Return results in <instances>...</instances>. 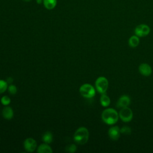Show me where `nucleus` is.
Wrapping results in <instances>:
<instances>
[{
	"mask_svg": "<svg viewBox=\"0 0 153 153\" xmlns=\"http://www.w3.org/2000/svg\"><path fill=\"white\" fill-rule=\"evenodd\" d=\"M139 72L145 76H148L152 74V68L147 63H142L139 66Z\"/></svg>",
	"mask_w": 153,
	"mask_h": 153,
	"instance_id": "obj_10",
	"label": "nucleus"
},
{
	"mask_svg": "<svg viewBox=\"0 0 153 153\" xmlns=\"http://www.w3.org/2000/svg\"><path fill=\"white\" fill-rule=\"evenodd\" d=\"M36 2L38 4H40L43 2V0H36Z\"/></svg>",
	"mask_w": 153,
	"mask_h": 153,
	"instance_id": "obj_23",
	"label": "nucleus"
},
{
	"mask_svg": "<svg viewBox=\"0 0 153 153\" xmlns=\"http://www.w3.org/2000/svg\"><path fill=\"white\" fill-rule=\"evenodd\" d=\"M150 32V27L145 24H140L137 25L134 29V33L139 37H143L147 36Z\"/></svg>",
	"mask_w": 153,
	"mask_h": 153,
	"instance_id": "obj_6",
	"label": "nucleus"
},
{
	"mask_svg": "<svg viewBox=\"0 0 153 153\" xmlns=\"http://www.w3.org/2000/svg\"><path fill=\"white\" fill-rule=\"evenodd\" d=\"M57 0H43V4L44 7L47 10L54 9L57 5Z\"/></svg>",
	"mask_w": 153,
	"mask_h": 153,
	"instance_id": "obj_13",
	"label": "nucleus"
},
{
	"mask_svg": "<svg viewBox=\"0 0 153 153\" xmlns=\"http://www.w3.org/2000/svg\"><path fill=\"white\" fill-rule=\"evenodd\" d=\"M80 94L87 99H91L95 96L96 90L94 87L88 83L84 84L79 87V90Z\"/></svg>",
	"mask_w": 153,
	"mask_h": 153,
	"instance_id": "obj_3",
	"label": "nucleus"
},
{
	"mask_svg": "<svg viewBox=\"0 0 153 153\" xmlns=\"http://www.w3.org/2000/svg\"><path fill=\"white\" fill-rule=\"evenodd\" d=\"M119 118L124 123H128L131 121L133 118V114L131 109L128 106L121 108L119 113Z\"/></svg>",
	"mask_w": 153,
	"mask_h": 153,
	"instance_id": "obj_5",
	"label": "nucleus"
},
{
	"mask_svg": "<svg viewBox=\"0 0 153 153\" xmlns=\"http://www.w3.org/2000/svg\"><path fill=\"white\" fill-rule=\"evenodd\" d=\"M2 115L6 120H11L14 115L13 109L10 106H5L2 111Z\"/></svg>",
	"mask_w": 153,
	"mask_h": 153,
	"instance_id": "obj_11",
	"label": "nucleus"
},
{
	"mask_svg": "<svg viewBox=\"0 0 153 153\" xmlns=\"http://www.w3.org/2000/svg\"><path fill=\"white\" fill-rule=\"evenodd\" d=\"M13 81V79L11 78V77H8L7 79V82L8 84L9 83H11Z\"/></svg>",
	"mask_w": 153,
	"mask_h": 153,
	"instance_id": "obj_22",
	"label": "nucleus"
},
{
	"mask_svg": "<svg viewBox=\"0 0 153 153\" xmlns=\"http://www.w3.org/2000/svg\"><path fill=\"white\" fill-rule=\"evenodd\" d=\"M23 146L26 151L29 152H33L36 148V142L34 139L28 137L25 140Z\"/></svg>",
	"mask_w": 153,
	"mask_h": 153,
	"instance_id": "obj_7",
	"label": "nucleus"
},
{
	"mask_svg": "<svg viewBox=\"0 0 153 153\" xmlns=\"http://www.w3.org/2000/svg\"><path fill=\"white\" fill-rule=\"evenodd\" d=\"M120 131H121V133H122L123 134L129 135L131 133V130L130 127L125 126L120 128Z\"/></svg>",
	"mask_w": 153,
	"mask_h": 153,
	"instance_id": "obj_18",
	"label": "nucleus"
},
{
	"mask_svg": "<svg viewBox=\"0 0 153 153\" xmlns=\"http://www.w3.org/2000/svg\"><path fill=\"white\" fill-rule=\"evenodd\" d=\"M8 83L6 81L0 79V94L4 93L8 88Z\"/></svg>",
	"mask_w": 153,
	"mask_h": 153,
	"instance_id": "obj_17",
	"label": "nucleus"
},
{
	"mask_svg": "<svg viewBox=\"0 0 153 153\" xmlns=\"http://www.w3.org/2000/svg\"><path fill=\"white\" fill-rule=\"evenodd\" d=\"M130 103V98L127 95H122L118 100L117 106L118 108H122L128 106Z\"/></svg>",
	"mask_w": 153,
	"mask_h": 153,
	"instance_id": "obj_9",
	"label": "nucleus"
},
{
	"mask_svg": "<svg viewBox=\"0 0 153 153\" xmlns=\"http://www.w3.org/2000/svg\"><path fill=\"white\" fill-rule=\"evenodd\" d=\"M139 42H140L139 37L135 35L131 36L129 38L128 43V45L130 47H131L132 48H135L138 46V45L139 44Z\"/></svg>",
	"mask_w": 153,
	"mask_h": 153,
	"instance_id": "obj_14",
	"label": "nucleus"
},
{
	"mask_svg": "<svg viewBox=\"0 0 153 153\" xmlns=\"http://www.w3.org/2000/svg\"><path fill=\"white\" fill-rule=\"evenodd\" d=\"M53 134L50 131H46L42 136V140L46 143H50L53 141Z\"/></svg>",
	"mask_w": 153,
	"mask_h": 153,
	"instance_id": "obj_16",
	"label": "nucleus"
},
{
	"mask_svg": "<svg viewBox=\"0 0 153 153\" xmlns=\"http://www.w3.org/2000/svg\"><path fill=\"white\" fill-rule=\"evenodd\" d=\"M8 92L10 93V94L14 95V94H16L17 91V87H16L15 85L10 84V85L8 87Z\"/></svg>",
	"mask_w": 153,
	"mask_h": 153,
	"instance_id": "obj_20",
	"label": "nucleus"
},
{
	"mask_svg": "<svg viewBox=\"0 0 153 153\" xmlns=\"http://www.w3.org/2000/svg\"><path fill=\"white\" fill-rule=\"evenodd\" d=\"M89 138V131L85 127H79L74 133V141L80 145L86 143Z\"/></svg>",
	"mask_w": 153,
	"mask_h": 153,
	"instance_id": "obj_2",
	"label": "nucleus"
},
{
	"mask_svg": "<svg viewBox=\"0 0 153 153\" xmlns=\"http://www.w3.org/2000/svg\"><path fill=\"white\" fill-rule=\"evenodd\" d=\"M101 118L102 121L106 124L113 125L115 124L119 119V114L116 110L113 108H107L103 111Z\"/></svg>",
	"mask_w": 153,
	"mask_h": 153,
	"instance_id": "obj_1",
	"label": "nucleus"
},
{
	"mask_svg": "<svg viewBox=\"0 0 153 153\" xmlns=\"http://www.w3.org/2000/svg\"><path fill=\"white\" fill-rule=\"evenodd\" d=\"M1 102L2 105H4L5 106H7L10 103L11 99L8 96H4L1 99Z\"/></svg>",
	"mask_w": 153,
	"mask_h": 153,
	"instance_id": "obj_19",
	"label": "nucleus"
},
{
	"mask_svg": "<svg viewBox=\"0 0 153 153\" xmlns=\"http://www.w3.org/2000/svg\"><path fill=\"white\" fill-rule=\"evenodd\" d=\"M23 1H25V2H28L30 1V0H23Z\"/></svg>",
	"mask_w": 153,
	"mask_h": 153,
	"instance_id": "obj_24",
	"label": "nucleus"
},
{
	"mask_svg": "<svg viewBox=\"0 0 153 153\" xmlns=\"http://www.w3.org/2000/svg\"><path fill=\"white\" fill-rule=\"evenodd\" d=\"M37 152L38 153H52L53 150L48 145V143H42L40 145L38 149Z\"/></svg>",
	"mask_w": 153,
	"mask_h": 153,
	"instance_id": "obj_12",
	"label": "nucleus"
},
{
	"mask_svg": "<svg viewBox=\"0 0 153 153\" xmlns=\"http://www.w3.org/2000/svg\"><path fill=\"white\" fill-rule=\"evenodd\" d=\"M109 138L113 140H117L120 137L121 131L118 126H114L110 127L108 131Z\"/></svg>",
	"mask_w": 153,
	"mask_h": 153,
	"instance_id": "obj_8",
	"label": "nucleus"
},
{
	"mask_svg": "<svg viewBox=\"0 0 153 153\" xmlns=\"http://www.w3.org/2000/svg\"><path fill=\"white\" fill-rule=\"evenodd\" d=\"M100 102L102 106L108 107L111 103V99L105 93L102 94L100 97Z\"/></svg>",
	"mask_w": 153,
	"mask_h": 153,
	"instance_id": "obj_15",
	"label": "nucleus"
},
{
	"mask_svg": "<svg viewBox=\"0 0 153 153\" xmlns=\"http://www.w3.org/2000/svg\"><path fill=\"white\" fill-rule=\"evenodd\" d=\"M108 80L105 76H99L95 81L96 89L100 94L106 93L108 88Z\"/></svg>",
	"mask_w": 153,
	"mask_h": 153,
	"instance_id": "obj_4",
	"label": "nucleus"
},
{
	"mask_svg": "<svg viewBox=\"0 0 153 153\" xmlns=\"http://www.w3.org/2000/svg\"><path fill=\"white\" fill-rule=\"evenodd\" d=\"M66 151L68 152H75L76 151V146L75 144H71L66 148Z\"/></svg>",
	"mask_w": 153,
	"mask_h": 153,
	"instance_id": "obj_21",
	"label": "nucleus"
}]
</instances>
